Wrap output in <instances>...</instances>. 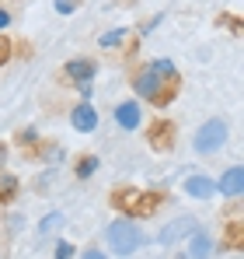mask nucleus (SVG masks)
Instances as JSON below:
<instances>
[{
  "label": "nucleus",
  "mask_w": 244,
  "mask_h": 259,
  "mask_svg": "<svg viewBox=\"0 0 244 259\" xmlns=\"http://www.w3.org/2000/svg\"><path fill=\"white\" fill-rule=\"evenodd\" d=\"M129 88L136 91V102H147L150 109H167L181 95V74L171 60H147L129 74Z\"/></svg>",
  "instance_id": "nucleus-1"
},
{
  "label": "nucleus",
  "mask_w": 244,
  "mask_h": 259,
  "mask_svg": "<svg viewBox=\"0 0 244 259\" xmlns=\"http://www.w3.org/2000/svg\"><path fill=\"white\" fill-rule=\"evenodd\" d=\"M167 189H136V186H115L108 193V203L129 221H147L167 203Z\"/></svg>",
  "instance_id": "nucleus-2"
},
{
  "label": "nucleus",
  "mask_w": 244,
  "mask_h": 259,
  "mask_svg": "<svg viewBox=\"0 0 244 259\" xmlns=\"http://www.w3.org/2000/svg\"><path fill=\"white\" fill-rule=\"evenodd\" d=\"M14 144L21 147V158H25V161L56 165V161L63 158V144H59V140H45L35 130H18V133H14Z\"/></svg>",
  "instance_id": "nucleus-3"
},
{
  "label": "nucleus",
  "mask_w": 244,
  "mask_h": 259,
  "mask_svg": "<svg viewBox=\"0 0 244 259\" xmlns=\"http://www.w3.org/2000/svg\"><path fill=\"white\" fill-rule=\"evenodd\" d=\"M108 249L115 252V256H129V252H136L140 249V231H136V221H129V217H119V221H112L108 224Z\"/></svg>",
  "instance_id": "nucleus-4"
},
{
  "label": "nucleus",
  "mask_w": 244,
  "mask_h": 259,
  "mask_svg": "<svg viewBox=\"0 0 244 259\" xmlns=\"http://www.w3.org/2000/svg\"><path fill=\"white\" fill-rule=\"evenodd\" d=\"M147 147L150 151H157V154H171L174 147H178V123L174 119H154L150 126H147Z\"/></svg>",
  "instance_id": "nucleus-5"
},
{
  "label": "nucleus",
  "mask_w": 244,
  "mask_h": 259,
  "mask_svg": "<svg viewBox=\"0 0 244 259\" xmlns=\"http://www.w3.org/2000/svg\"><path fill=\"white\" fill-rule=\"evenodd\" d=\"M94 74H98V60H91V56H74V60L63 63V70H59V84H74V88L91 84Z\"/></svg>",
  "instance_id": "nucleus-6"
},
{
  "label": "nucleus",
  "mask_w": 244,
  "mask_h": 259,
  "mask_svg": "<svg viewBox=\"0 0 244 259\" xmlns=\"http://www.w3.org/2000/svg\"><path fill=\"white\" fill-rule=\"evenodd\" d=\"M223 140H227V123L223 119H206L203 126L196 130V137H192L199 154H213L216 147H223Z\"/></svg>",
  "instance_id": "nucleus-7"
},
{
  "label": "nucleus",
  "mask_w": 244,
  "mask_h": 259,
  "mask_svg": "<svg viewBox=\"0 0 244 259\" xmlns=\"http://www.w3.org/2000/svg\"><path fill=\"white\" fill-rule=\"evenodd\" d=\"M70 126L77 130V133H94V130H98V112H94L87 102H77V105L70 109Z\"/></svg>",
  "instance_id": "nucleus-8"
},
{
  "label": "nucleus",
  "mask_w": 244,
  "mask_h": 259,
  "mask_svg": "<svg viewBox=\"0 0 244 259\" xmlns=\"http://www.w3.org/2000/svg\"><path fill=\"white\" fill-rule=\"evenodd\" d=\"M199 231V224H196V217H178V221H171L167 228L161 231V245H174L178 238H185V235H196Z\"/></svg>",
  "instance_id": "nucleus-9"
},
{
  "label": "nucleus",
  "mask_w": 244,
  "mask_h": 259,
  "mask_svg": "<svg viewBox=\"0 0 244 259\" xmlns=\"http://www.w3.org/2000/svg\"><path fill=\"white\" fill-rule=\"evenodd\" d=\"M115 119H119L122 130H136L140 123H143V109H140V102H136V98L119 102V105H115Z\"/></svg>",
  "instance_id": "nucleus-10"
},
{
  "label": "nucleus",
  "mask_w": 244,
  "mask_h": 259,
  "mask_svg": "<svg viewBox=\"0 0 244 259\" xmlns=\"http://www.w3.org/2000/svg\"><path fill=\"white\" fill-rule=\"evenodd\" d=\"M185 193L189 196H196V200H209V196H216V182L203 172H192L185 179Z\"/></svg>",
  "instance_id": "nucleus-11"
},
{
  "label": "nucleus",
  "mask_w": 244,
  "mask_h": 259,
  "mask_svg": "<svg viewBox=\"0 0 244 259\" xmlns=\"http://www.w3.org/2000/svg\"><path fill=\"white\" fill-rule=\"evenodd\" d=\"M241 189H244V172H241V165H234V168L223 172L216 193H223V196H230V200H241Z\"/></svg>",
  "instance_id": "nucleus-12"
},
{
  "label": "nucleus",
  "mask_w": 244,
  "mask_h": 259,
  "mask_svg": "<svg viewBox=\"0 0 244 259\" xmlns=\"http://www.w3.org/2000/svg\"><path fill=\"white\" fill-rule=\"evenodd\" d=\"M216 245H220V252H241V249H244V228H241L237 217L223 228V238H220Z\"/></svg>",
  "instance_id": "nucleus-13"
},
{
  "label": "nucleus",
  "mask_w": 244,
  "mask_h": 259,
  "mask_svg": "<svg viewBox=\"0 0 244 259\" xmlns=\"http://www.w3.org/2000/svg\"><path fill=\"white\" fill-rule=\"evenodd\" d=\"M18 193H21V182H18V175H11L7 168H0V207L14 203V200H18Z\"/></svg>",
  "instance_id": "nucleus-14"
},
{
  "label": "nucleus",
  "mask_w": 244,
  "mask_h": 259,
  "mask_svg": "<svg viewBox=\"0 0 244 259\" xmlns=\"http://www.w3.org/2000/svg\"><path fill=\"white\" fill-rule=\"evenodd\" d=\"M213 249H216L213 235H209V231H196V235H192V242H189V259H206Z\"/></svg>",
  "instance_id": "nucleus-15"
},
{
  "label": "nucleus",
  "mask_w": 244,
  "mask_h": 259,
  "mask_svg": "<svg viewBox=\"0 0 244 259\" xmlns=\"http://www.w3.org/2000/svg\"><path fill=\"white\" fill-rule=\"evenodd\" d=\"M98 165H101L98 154H77V158H74V175H77V179H91V175L98 172Z\"/></svg>",
  "instance_id": "nucleus-16"
},
{
  "label": "nucleus",
  "mask_w": 244,
  "mask_h": 259,
  "mask_svg": "<svg viewBox=\"0 0 244 259\" xmlns=\"http://www.w3.org/2000/svg\"><path fill=\"white\" fill-rule=\"evenodd\" d=\"M126 39H129V32H126V28H115V32H105L98 42H101V49H119Z\"/></svg>",
  "instance_id": "nucleus-17"
},
{
  "label": "nucleus",
  "mask_w": 244,
  "mask_h": 259,
  "mask_svg": "<svg viewBox=\"0 0 244 259\" xmlns=\"http://www.w3.org/2000/svg\"><path fill=\"white\" fill-rule=\"evenodd\" d=\"M216 25H220V28H230V35H241V21H237V18H230V14H220V18H216Z\"/></svg>",
  "instance_id": "nucleus-18"
},
{
  "label": "nucleus",
  "mask_w": 244,
  "mask_h": 259,
  "mask_svg": "<svg viewBox=\"0 0 244 259\" xmlns=\"http://www.w3.org/2000/svg\"><path fill=\"white\" fill-rule=\"evenodd\" d=\"M11 53H14L11 39H7V35H0V67H4V63H11Z\"/></svg>",
  "instance_id": "nucleus-19"
},
{
  "label": "nucleus",
  "mask_w": 244,
  "mask_h": 259,
  "mask_svg": "<svg viewBox=\"0 0 244 259\" xmlns=\"http://www.w3.org/2000/svg\"><path fill=\"white\" fill-rule=\"evenodd\" d=\"M59 224H63V217H59V214H49L39 224V231H42V235H49V231H52V228H59Z\"/></svg>",
  "instance_id": "nucleus-20"
},
{
  "label": "nucleus",
  "mask_w": 244,
  "mask_h": 259,
  "mask_svg": "<svg viewBox=\"0 0 244 259\" xmlns=\"http://www.w3.org/2000/svg\"><path fill=\"white\" fill-rule=\"evenodd\" d=\"M81 4L84 0H56V11H59V14H74Z\"/></svg>",
  "instance_id": "nucleus-21"
},
{
  "label": "nucleus",
  "mask_w": 244,
  "mask_h": 259,
  "mask_svg": "<svg viewBox=\"0 0 244 259\" xmlns=\"http://www.w3.org/2000/svg\"><path fill=\"white\" fill-rule=\"evenodd\" d=\"M74 256V245H70V242H59V245H56V259H70Z\"/></svg>",
  "instance_id": "nucleus-22"
},
{
  "label": "nucleus",
  "mask_w": 244,
  "mask_h": 259,
  "mask_svg": "<svg viewBox=\"0 0 244 259\" xmlns=\"http://www.w3.org/2000/svg\"><path fill=\"white\" fill-rule=\"evenodd\" d=\"M81 259H108V256H105L101 249H84V252H81Z\"/></svg>",
  "instance_id": "nucleus-23"
},
{
  "label": "nucleus",
  "mask_w": 244,
  "mask_h": 259,
  "mask_svg": "<svg viewBox=\"0 0 244 259\" xmlns=\"http://www.w3.org/2000/svg\"><path fill=\"white\" fill-rule=\"evenodd\" d=\"M7 25H11V11H7V7H0V32H4Z\"/></svg>",
  "instance_id": "nucleus-24"
},
{
  "label": "nucleus",
  "mask_w": 244,
  "mask_h": 259,
  "mask_svg": "<svg viewBox=\"0 0 244 259\" xmlns=\"http://www.w3.org/2000/svg\"><path fill=\"white\" fill-rule=\"evenodd\" d=\"M7 154H11V151H7V144L0 140V168H4V161H7Z\"/></svg>",
  "instance_id": "nucleus-25"
},
{
  "label": "nucleus",
  "mask_w": 244,
  "mask_h": 259,
  "mask_svg": "<svg viewBox=\"0 0 244 259\" xmlns=\"http://www.w3.org/2000/svg\"><path fill=\"white\" fill-rule=\"evenodd\" d=\"M115 4H119V7H129V4H136V0H115Z\"/></svg>",
  "instance_id": "nucleus-26"
},
{
  "label": "nucleus",
  "mask_w": 244,
  "mask_h": 259,
  "mask_svg": "<svg viewBox=\"0 0 244 259\" xmlns=\"http://www.w3.org/2000/svg\"><path fill=\"white\" fill-rule=\"evenodd\" d=\"M0 259H7V249H4V245H0Z\"/></svg>",
  "instance_id": "nucleus-27"
}]
</instances>
